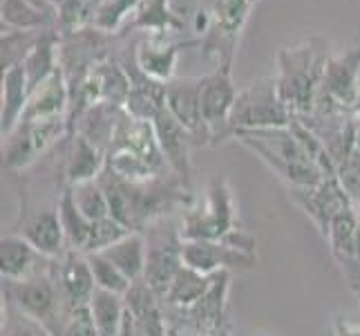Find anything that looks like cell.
<instances>
[{
    "label": "cell",
    "instance_id": "obj_1",
    "mask_svg": "<svg viewBox=\"0 0 360 336\" xmlns=\"http://www.w3.org/2000/svg\"><path fill=\"white\" fill-rule=\"evenodd\" d=\"M179 229L184 240H221L255 254V240L238 227V206L231 186L219 175L210 180L204 204L184 209Z\"/></svg>",
    "mask_w": 360,
    "mask_h": 336
},
{
    "label": "cell",
    "instance_id": "obj_2",
    "mask_svg": "<svg viewBox=\"0 0 360 336\" xmlns=\"http://www.w3.org/2000/svg\"><path fill=\"white\" fill-rule=\"evenodd\" d=\"M235 137L248 146L259 159L282 178L291 189H314L322 180V173L311 157L304 153L300 142L295 139L291 128H266V130H242Z\"/></svg>",
    "mask_w": 360,
    "mask_h": 336
},
{
    "label": "cell",
    "instance_id": "obj_3",
    "mask_svg": "<svg viewBox=\"0 0 360 336\" xmlns=\"http://www.w3.org/2000/svg\"><path fill=\"white\" fill-rule=\"evenodd\" d=\"M327 61L311 45L282 49L278 92L282 104L289 108L291 117H309L316 108V99L325 79Z\"/></svg>",
    "mask_w": 360,
    "mask_h": 336
},
{
    "label": "cell",
    "instance_id": "obj_4",
    "mask_svg": "<svg viewBox=\"0 0 360 336\" xmlns=\"http://www.w3.org/2000/svg\"><path fill=\"white\" fill-rule=\"evenodd\" d=\"M5 298L7 307L16 309L22 316H27L36 323H41L54 336L63 334L65 325V305L60 298L58 285L54 280L52 267L36 273L27 280H5Z\"/></svg>",
    "mask_w": 360,
    "mask_h": 336
},
{
    "label": "cell",
    "instance_id": "obj_5",
    "mask_svg": "<svg viewBox=\"0 0 360 336\" xmlns=\"http://www.w3.org/2000/svg\"><path fill=\"white\" fill-rule=\"evenodd\" d=\"M291 112L282 104L276 79H262L246 88L235 99L233 112L229 117L226 135L242 130H266L287 128L291 123Z\"/></svg>",
    "mask_w": 360,
    "mask_h": 336
},
{
    "label": "cell",
    "instance_id": "obj_6",
    "mask_svg": "<svg viewBox=\"0 0 360 336\" xmlns=\"http://www.w3.org/2000/svg\"><path fill=\"white\" fill-rule=\"evenodd\" d=\"M146 235V271L143 280L161 301L172 278L184 267V238L181 229L161 218L143 229Z\"/></svg>",
    "mask_w": 360,
    "mask_h": 336
},
{
    "label": "cell",
    "instance_id": "obj_7",
    "mask_svg": "<svg viewBox=\"0 0 360 336\" xmlns=\"http://www.w3.org/2000/svg\"><path fill=\"white\" fill-rule=\"evenodd\" d=\"M253 0H208L197 14V32H204L206 52H215L221 63H231L233 47L244 27Z\"/></svg>",
    "mask_w": 360,
    "mask_h": 336
},
{
    "label": "cell",
    "instance_id": "obj_8",
    "mask_svg": "<svg viewBox=\"0 0 360 336\" xmlns=\"http://www.w3.org/2000/svg\"><path fill=\"white\" fill-rule=\"evenodd\" d=\"M358 70H360V47L349 49V52H345L336 58H329L314 112L327 115V112L356 110L360 99Z\"/></svg>",
    "mask_w": 360,
    "mask_h": 336
},
{
    "label": "cell",
    "instance_id": "obj_9",
    "mask_svg": "<svg viewBox=\"0 0 360 336\" xmlns=\"http://www.w3.org/2000/svg\"><path fill=\"white\" fill-rule=\"evenodd\" d=\"M68 128L70 123L65 117L20 121L18 128L5 137V166L9 170L27 168L36 157L43 155L49 146H54Z\"/></svg>",
    "mask_w": 360,
    "mask_h": 336
},
{
    "label": "cell",
    "instance_id": "obj_10",
    "mask_svg": "<svg viewBox=\"0 0 360 336\" xmlns=\"http://www.w3.org/2000/svg\"><path fill=\"white\" fill-rule=\"evenodd\" d=\"M255 260V254L221 240H184V265L204 276L231 269H253Z\"/></svg>",
    "mask_w": 360,
    "mask_h": 336
},
{
    "label": "cell",
    "instance_id": "obj_11",
    "mask_svg": "<svg viewBox=\"0 0 360 336\" xmlns=\"http://www.w3.org/2000/svg\"><path fill=\"white\" fill-rule=\"evenodd\" d=\"M291 195L302 206L304 213L314 220V224L322 233V238L329 233L333 220L342 216L345 211L356 206V202L342 189L338 178H325L314 189H293Z\"/></svg>",
    "mask_w": 360,
    "mask_h": 336
},
{
    "label": "cell",
    "instance_id": "obj_12",
    "mask_svg": "<svg viewBox=\"0 0 360 336\" xmlns=\"http://www.w3.org/2000/svg\"><path fill=\"white\" fill-rule=\"evenodd\" d=\"M229 282L231 273L219 271L213 276L208 292L188 309H177L181 316V325L188 328L193 334L206 336H221L226 332L224 316H226V298H229Z\"/></svg>",
    "mask_w": 360,
    "mask_h": 336
},
{
    "label": "cell",
    "instance_id": "obj_13",
    "mask_svg": "<svg viewBox=\"0 0 360 336\" xmlns=\"http://www.w3.org/2000/svg\"><path fill=\"white\" fill-rule=\"evenodd\" d=\"M54 280L58 285L60 298H63L65 312L70 314L72 309L90 305L92 296L96 292L94 273L90 267L88 254L74 251L68 249L63 258H58V263L52 265Z\"/></svg>",
    "mask_w": 360,
    "mask_h": 336
},
{
    "label": "cell",
    "instance_id": "obj_14",
    "mask_svg": "<svg viewBox=\"0 0 360 336\" xmlns=\"http://www.w3.org/2000/svg\"><path fill=\"white\" fill-rule=\"evenodd\" d=\"M202 79H172L166 83V108L195 142L213 137L202 112Z\"/></svg>",
    "mask_w": 360,
    "mask_h": 336
},
{
    "label": "cell",
    "instance_id": "obj_15",
    "mask_svg": "<svg viewBox=\"0 0 360 336\" xmlns=\"http://www.w3.org/2000/svg\"><path fill=\"white\" fill-rule=\"evenodd\" d=\"M358 206L345 211L331 222L329 233L325 240L329 244V251L333 260L342 269L349 287L360 296V258H358Z\"/></svg>",
    "mask_w": 360,
    "mask_h": 336
},
{
    "label": "cell",
    "instance_id": "obj_16",
    "mask_svg": "<svg viewBox=\"0 0 360 336\" xmlns=\"http://www.w3.org/2000/svg\"><path fill=\"white\" fill-rule=\"evenodd\" d=\"M155 126V132H157V142H159V148L161 153H164L168 166L177 173V178L181 180V184L186 189H191V142L193 137L186 132V128L181 123L170 115L168 108H164L155 117L153 121Z\"/></svg>",
    "mask_w": 360,
    "mask_h": 336
},
{
    "label": "cell",
    "instance_id": "obj_17",
    "mask_svg": "<svg viewBox=\"0 0 360 336\" xmlns=\"http://www.w3.org/2000/svg\"><path fill=\"white\" fill-rule=\"evenodd\" d=\"M238 88H235L231 77V63H221L213 74H208L202 81V112L206 126L213 130L219 123H229L233 112L235 99H238Z\"/></svg>",
    "mask_w": 360,
    "mask_h": 336
},
{
    "label": "cell",
    "instance_id": "obj_18",
    "mask_svg": "<svg viewBox=\"0 0 360 336\" xmlns=\"http://www.w3.org/2000/svg\"><path fill=\"white\" fill-rule=\"evenodd\" d=\"M177 56H179L177 43H168L161 34H150L136 47L134 63L153 81L168 83L175 77Z\"/></svg>",
    "mask_w": 360,
    "mask_h": 336
},
{
    "label": "cell",
    "instance_id": "obj_19",
    "mask_svg": "<svg viewBox=\"0 0 360 336\" xmlns=\"http://www.w3.org/2000/svg\"><path fill=\"white\" fill-rule=\"evenodd\" d=\"M22 238L27 240L36 251L49 260L63 258L68 251V238L58 211H43L34 216L22 229Z\"/></svg>",
    "mask_w": 360,
    "mask_h": 336
},
{
    "label": "cell",
    "instance_id": "obj_20",
    "mask_svg": "<svg viewBox=\"0 0 360 336\" xmlns=\"http://www.w3.org/2000/svg\"><path fill=\"white\" fill-rule=\"evenodd\" d=\"M70 104V88L65 72L60 66L52 72V77L43 81L39 88L30 94V104L25 110L22 121L32 119H52V117H65V108Z\"/></svg>",
    "mask_w": 360,
    "mask_h": 336
},
{
    "label": "cell",
    "instance_id": "obj_21",
    "mask_svg": "<svg viewBox=\"0 0 360 336\" xmlns=\"http://www.w3.org/2000/svg\"><path fill=\"white\" fill-rule=\"evenodd\" d=\"M41 260H49L41 256L36 249L22 238V235H5L0 242V273L3 280H27L41 273Z\"/></svg>",
    "mask_w": 360,
    "mask_h": 336
},
{
    "label": "cell",
    "instance_id": "obj_22",
    "mask_svg": "<svg viewBox=\"0 0 360 336\" xmlns=\"http://www.w3.org/2000/svg\"><path fill=\"white\" fill-rule=\"evenodd\" d=\"M108 164V151L92 144L85 135H77L72 155L65 166V186H79L83 182H92L101 178Z\"/></svg>",
    "mask_w": 360,
    "mask_h": 336
},
{
    "label": "cell",
    "instance_id": "obj_23",
    "mask_svg": "<svg viewBox=\"0 0 360 336\" xmlns=\"http://www.w3.org/2000/svg\"><path fill=\"white\" fill-rule=\"evenodd\" d=\"M30 104V83L22 63L3 72V139L18 128Z\"/></svg>",
    "mask_w": 360,
    "mask_h": 336
},
{
    "label": "cell",
    "instance_id": "obj_24",
    "mask_svg": "<svg viewBox=\"0 0 360 336\" xmlns=\"http://www.w3.org/2000/svg\"><path fill=\"white\" fill-rule=\"evenodd\" d=\"M103 254L110 263H112L123 276L134 280L143 278L146 271V235L143 231H132L126 238H121L119 242L110 244L108 249H103Z\"/></svg>",
    "mask_w": 360,
    "mask_h": 336
},
{
    "label": "cell",
    "instance_id": "obj_25",
    "mask_svg": "<svg viewBox=\"0 0 360 336\" xmlns=\"http://www.w3.org/2000/svg\"><path fill=\"white\" fill-rule=\"evenodd\" d=\"M210 282H213V276H204V273L184 265L177 271V276L172 278L168 292L161 298V303L175 309H188L208 292Z\"/></svg>",
    "mask_w": 360,
    "mask_h": 336
},
{
    "label": "cell",
    "instance_id": "obj_26",
    "mask_svg": "<svg viewBox=\"0 0 360 336\" xmlns=\"http://www.w3.org/2000/svg\"><path fill=\"white\" fill-rule=\"evenodd\" d=\"M56 211H58L60 222H63V229H65L68 249H74V251L85 254V249H88V242H90V233H92V224L94 222H90L79 211L77 202H74L72 186H65L63 193H60Z\"/></svg>",
    "mask_w": 360,
    "mask_h": 336
},
{
    "label": "cell",
    "instance_id": "obj_27",
    "mask_svg": "<svg viewBox=\"0 0 360 336\" xmlns=\"http://www.w3.org/2000/svg\"><path fill=\"white\" fill-rule=\"evenodd\" d=\"M170 0H141L136 5L128 20L130 30H148L150 34H164L170 30H179L181 23L177 20V16L168 9Z\"/></svg>",
    "mask_w": 360,
    "mask_h": 336
},
{
    "label": "cell",
    "instance_id": "obj_28",
    "mask_svg": "<svg viewBox=\"0 0 360 336\" xmlns=\"http://www.w3.org/2000/svg\"><path fill=\"white\" fill-rule=\"evenodd\" d=\"M94 325L101 336H119L123 316H126V296L96 290L90 301Z\"/></svg>",
    "mask_w": 360,
    "mask_h": 336
},
{
    "label": "cell",
    "instance_id": "obj_29",
    "mask_svg": "<svg viewBox=\"0 0 360 336\" xmlns=\"http://www.w3.org/2000/svg\"><path fill=\"white\" fill-rule=\"evenodd\" d=\"M56 41L52 34H45L39 39L32 47V52L25 56L22 61V68L25 74H27V83H30V94L39 88L43 81H47L52 77V72L58 68L56 66Z\"/></svg>",
    "mask_w": 360,
    "mask_h": 336
},
{
    "label": "cell",
    "instance_id": "obj_30",
    "mask_svg": "<svg viewBox=\"0 0 360 336\" xmlns=\"http://www.w3.org/2000/svg\"><path fill=\"white\" fill-rule=\"evenodd\" d=\"M54 18L43 14L41 9L30 5L27 0H3V23L9 30L18 32H39Z\"/></svg>",
    "mask_w": 360,
    "mask_h": 336
},
{
    "label": "cell",
    "instance_id": "obj_31",
    "mask_svg": "<svg viewBox=\"0 0 360 336\" xmlns=\"http://www.w3.org/2000/svg\"><path fill=\"white\" fill-rule=\"evenodd\" d=\"M72 193H74V202H77L79 211L90 222H98V220L110 218V202H108L103 184L98 180L72 186Z\"/></svg>",
    "mask_w": 360,
    "mask_h": 336
},
{
    "label": "cell",
    "instance_id": "obj_32",
    "mask_svg": "<svg viewBox=\"0 0 360 336\" xmlns=\"http://www.w3.org/2000/svg\"><path fill=\"white\" fill-rule=\"evenodd\" d=\"M90 260V267L94 273V282H96V290H103V292H112L119 296H126L132 287V280L126 278L123 273L110 263V260L103 254H88Z\"/></svg>",
    "mask_w": 360,
    "mask_h": 336
},
{
    "label": "cell",
    "instance_id": "obj_33",
    "mask_svg": "<svg viewBox=\"0 0 360 336\" xmlns=\"http://www.w3.org/2000/svg\"><path fill=\"white\" fill-rule=\"evenodd\" d=\"M139 3L141 0H103L96 16L92 18V25L101 32H115Z\"/></svg>",
    "mask_w": 360,
    "mask_h": 336
},
{
    "label": "cell",
    "instance_id": "obj_34",
    "mask_svg": "<svg viewBox=\"0 0 360 336\" xmlns=\"http://www.w3.org/2000/svg\"><path fill=\"white\" fill-rule=\"evenodd\" d=\"M128 233H132V231L123 227L121 222H117L112 216L105 218V220H98V222L92 224L90 242H88V249H85V254H98V251H103V249H108L110 244H115L121 238H126Z\"/></svg>",
    "mask_w": 360,
    "mask_h": 336
},
{
    "label": "cell",
    "instance_id": "obj_35",
    "mask_svg": "<svg viewBox=\"0 0 360 336\" xmlns=\"http://www.w3.org/2000/svg\"><path fill=\"white\" fill-rule=\"evenodd\" d=\"M336 178L342 184L347 195L360 202V146H354L345 157L336 161Z\"/></svg>",
    "mask_w": 360,
    "mask_h": 336
},
{
    "label": "cell",
    "instance_id": "obj_36",
    "mask_svg": "<svg viewBox=\"0 0 360 336\" xmlns=\"http://www.w3.org/2000/svg\"><path fill=\"white\" fill-rule=\"evenodd\" d=\"M60 336H101L96 330V325H94L90 305L72 309V312L68 314V318H65L63 334H60Z\"/></svg>",
    "mask_w": 360,
    "mask_h": 336
},
{
    "label": "cell",
    "instance_id": "obj_37",
    "mask_svg": "<svg viewBox=\"0 0 360 336\" xmlns=\"http://www.w3.org/2000/svg\"><path fill=\"white\" fill-rule=\"evenodd\" d=\"M3 336H54L47 328H43L41 323H36L27 316H22L20 312L9 307V321L5 325Z\"/></svg>",
    "mask_w": 360,
    "mask_h": 336
},
{
    "label": "cell",
    "instance_id": "obj_38",
    "mask_svg": "<svg viewBox=\"0 0 360 336\" xmlns=\"http://www.w3.org/2000/svg\"><path fill=\"white\" fill-rule=\"evenodd\" d=\"M333 336H360V323H352L347 316L333 321Z\"/></svg>",
    "mask_w": 360,
    "mask_h": 336
},
{
    "label": "cell",
    "instance_id": "obj_39",
    "mask_svg": "<svg viewBox=\"0 0 360 336\" xmlns=\"http://www.w3.org/2000/svg\"><path fill=\"white\" fill-rule=\"evenodd\" d=\"M30 5H34L36 9H41L43 14H47V16H52L54 18V11H56V7L49 3V0H27Z\"/></svg>",
    "mask_w": 360,
    "mask_h": 336
},
{
    "label": "cell",
    "instance_id": "obj_40",
    "mask_svg": "<svg viewBox=\"0 0 360 336\" xmlns=\"http://www.w3.org/2000/svg\"><path fill=\"white\" fill-rule=\"evenodd\" d=\"M49 3H52V5H54V7L58 9L60 5H63V3H65V0H49Z\"/></svg>",
    "mask_w": 360,
    "mask_h": 336
},
{
    "label": "cell",
    "instance_id": "obj_41",
    "mask_svg": "<svg viewBox=\"0 0 360 336\" xmlns=\"http://www.w3.org/2000/svg\"><path fill=\"white\" fill-rule=\"evenodd\" d=\"M221 336H231V334H226V332H224V334H221Z\"/></svg>",
    "mask_w": 360,
    "mask_h": 336
}]
</instances>
